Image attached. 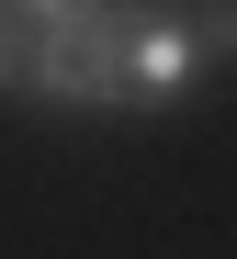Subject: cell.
Here are the masks:
<instances>
[{"mask_svg":"<svg viewBox=\"0 0 237 259\" xmlns=\"http://www.w3.org/2000/svg\"><path fill=\"white\" fill-rule=\"evenodd\" d=\"M147 12H158V0H79V12H45L23 34V79H12V91L57 102V113H113L124 102V34Z\"/></svg>","mask_w":237,"mask_h":259,"instance_id":"6da1fadb","label":"cell"},{"mask_svg":"<svg viewBox=\"0 0 237 259\" xmlns=\"http://www.w3.org/2000/svg\"><path fill=\"white\" fill-rule=\"evenodd\" d=\"M204 79V46H192V23H170V12H147L124 34V102H181Z\"/></svg>","mask_w":237,"mask_h":259,"instance_id":"7a4b0ae2","label":"cell"},{"mask_svg":"<svg viewBox=\"0 0 237 259\" xmlns=\"http://www.w3.org/2000/svg\"><path fill=\"white\" fill-rule=\"evenodd\" d=\"M192 46H204V68H226V57H237V0H215V12L192 23Z\"/></svg>","mask_w":237,"mask_h":259,"instance_id":"3957f363","label":"cell"},{"mask_svg":"<svg viewBox=\"0 0 237 259\" xmlns=\"http://www.w3.org/2000/svg\"><path fill=\"white\" fill-rule=\"evenodd\" d=\"M23 79V34H12V12H0V91Z\"/></svg>","mask_w":237,"mask_h":259,"instance_id":"277c9868","label":"cell"},{"mask_svg":"<svg viewBox=\"0 0 237 259\" xmlns=\"http://www.w3.org/2000/svg\"><path fill=\"white\" fill-rule=\"evenodd\" d=\"M12 12H23V23H45V12H79V0H12Z\"/></svg>","mask_w":237,"mask_h":259,"instance_id":"5b68a950","label":"cell"}]
</instances>
